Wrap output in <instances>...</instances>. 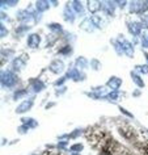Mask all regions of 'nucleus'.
<instances>
[{
    "mask_svg": "<svg viewBox=\"0 0 148 155\" xmlns=\"http://www.w3.org/2000/svg\"><path fill=\"white\" fill-rule=\"evenodd\" d=\"M42 38L40 36V33H30L28 38H26V45L29 49H38L41 45Z\"/></svg>",
    "mask_w": 148,
    "mask_h": 155,
    "instance_id": "nucleus-9",
    "label": "nucleus"
},
{
    "mask_svg": "<svg viewBox=\"0 0 148 155\" xmlns=\"http://www.w3.org/2000/svg\"><path fill=\"white\" fill-rule=\"evenodd\" d=\"M67 143H68V141H59L55 147H56L58 150H66V147H67Z\"/></svg>",
    "mask_w": 148,
    "mask_h": 155,
    "instance_id": "nucleus-41",
    "label": "nucleus"
},
{
    "mask_svg": "<svg viewBox=\"0 0 148 155\" xmlns=\"http://www.w3.org/2000/svg\"><path fill=\"white\" fill-rule=\"evenodd\" d=\"M128 12L131 15H140L143 16V2H130L128 3Z\"/></svg>",
    "mask_w": 148,
    "mask_h": 155,
    "instance_id": "nucleus-11",
    "label": "nucleus"
},
{
    "mask_svg": "<svg viewBox=\"0 0 148 155\" xmlns=\"http://www.w3.org/2000/svg\"><path fill=\"white\" fill-rule=\"evenodd\" d=\"M71 155H80L79 153H71Z\"/></svg>",
    "mask_w": 148,
    "mask_h": 155,
    "instance_id": "nucleus-50",
    "label": "nucleus"
},
{
    "mask_svg": "<svg viewBox=\"0 0 148 155\" xmlns=\"http://www.w3.org/2000/svg\"><path fill=\"white\" fill-rule=\"evenodd\" d=\"M72 51H73L72 46L69 44H67V45H64L63 48H60L58 53H59L60 55H63V57H69V55H72Z\"/></svg>",
    "mask_w": 148,
    "mask_h": 155,
    "instance_id": "nucleus-26",
    "label": "nucleus"
},
{
    "mask_svg": "<svg viewBox=\"0 0 148 155\" xmlns=\"http://www.w3.org/2000/svg\"><path fill=\"white\" fill-rule=\"evenodd\" d=\"M132 96H134V97H139V96H142V90H139V88L134 90V92H132Z\"/></svg>",
    "mask_w": 148,
    "mask_h": 155,
    "instance_id": "nucleus-44",
    "label": "nucleus"
},
{
    "mask_svg": "<svg viewBox=\"0 0 148 155\" xmlns=\"http://www.w3.org/2000/svg\"><path fill=\"white\" fill-rule=\"evenodd\" d=\"M91 21H92V24L93 26H95V29H102L104 26H105V20L101 16H98V15H92L91 16Z\"/></svg>",
    "mask_w": 148,
    "mask_h": 155,
    "instance_id": "nucleus-20",
    "label": "nucleus"
},
{
    "mask_svg": "<svg viewBox=\"0 0 148 155\" xmlns=\"http://www.w3.org/2000/svg\"><path fill=\"white\" fill-rule=\"evenodd\" d=\"M47 28L50 29L51 34H55V36H58V34H62L64 32L63 26H62L60 24H58V22H50V24L47 25Z\"/></svg>",
    "mask_w": 148,
    "mask_h": 155,
    "instance_id": "nucleus-23",
    "label": "nucleus"
},
{
    "mask_svg": "<svg viewBox=\"0 0 148 155\" xmlns=\"http://www.w3.org/2000/svg\"><path fill=\"white\" fill-rule=\"evenodd\" d=\"M50 5H51V3L47 2V0H38V2H36V4H34V8L40 13H43L50 8Z\"/></svg>",
    "mask_w": 148,
    "mask_h": 155,
    "instance_id": "nucleus-18",
    "label": "nucleus"
},
{
    "mask_svg": "<svg viewBox=\"0 0 148 155\" xmlns=\"http://www.w3.org/2000/svg\"><path fill=\"white\" fill-rule=\"evenodd\" d=\"M126 5H127V2H124V0H118L117 2V7H119L121 9H123Z\"/></svg>",
    "mask_w": 148,
    "mask_h": 155,
    "instance_id": "nucleus-43",
    "label": "nucleus"
},
{
    "mask_svg": "<svg viewBox=\"0 0 148 155\" xmlns=\"http://www.w3.org/2000/svg\"><path fill=\"white\" fill-rule=\"evenodd\" d=\"M140 22H142L143 28H147V30H148V13L143 15V16L140 17Z\"/></svg>",
    "mask_w": 148,
    "mask_h": 155,
    "instance_id": "nucleus-40",
    "label": "nucleus"
},
{
    "mask_svg": "<svg viewBox=\"0 0 148 155\" xmlns=\"http://www.w3.org/2000/svg\"><path fill=\"white\" fill-rule=\"evenodd\" d=\"M143 55H144V58H146L147 64H148V53H147V51H143Z\"/></svg>",
    "mask_w": 148,
    "mask_h": 155,
    "instance_id": "nucleus-47",
    "label": "nucleus"
},
{
    "mask_svg": "<svg viewBox=\"0 0 148 155\" xmlns=\"http://www.w3.org/2000/svg\"><path fill=\"white\" fill-rule=\"evenodd\" d=\"M50 3H51V5H54V7H58V4H59V2H56V0L55 2H50Z\"/></svg>",
    "mask_w": 148,
    "mask_h": 155,
    "instance_id": "nucleus-48",
    "label": "nucleus"
},
{
    "mask_svg": "<svg viewBox=\"0 0 148 155\" xmlns=\"http://www.w3.org/2000/svg\"><path fill=\"white\" fill-rule=\"evenodd\" d=\"M0 82H2V87L5 88V90H11V88H14L20 82L17 74L13 72L11 68L3 70L2 75H0Z\"/></svg>",
    "mask_w": 148,
    "mask_h": 155,
    "instance_id": "nucleus-1",
    "label": "nucleus"
},
{
    "mask_svg": "<svg viewBox=\"0 0 148 155\" xmlns=\"http://www.w3.org/2000/svg\"><path fill=\"white\" fill-rule=\"evenodd\" d=\"M46 88V84L42 82L41 79H30L29 80V88L28 91L30 92V94H40V92H42Z\"/></svg>",
    "mask_w": 148,
    "mask_h": 155,
    "instance_id": "nucleus-6",
    "label": "nucleus"
},
{
    "mask_svg": "<svg viewBox=\"0 0 148 155\" xmlns=\"http://www.w3.org/2000/svg\"><path fill=\"white\" fill-rule=\"evenodd\" d=\"M68 79H69V78H68V75H67V72H66L62 78H59L58 80H55V82H54V86H55L56 88H58V87H63V84H64L66 82H67Z\"/></svg>",
    "mask_w": 148,
    "mask_h": 155,
    "instance_id": "nucleus-32",
    "label": "nucleus"
},
{
    "mask_svg": "<svg viewBox=\"0 0 148 155\" xmlns=\"http://www.w3.org/2000/svg\"><path fill=\"white\" fill-rule=\"evenodd\" d=\"M117 8V2H102V12L106 16H114Z\"/></svg>",
    "mask_w": 148,
    "mask_h": 155,
    "instance_id": "nucleus-13",
    "label": "nucleus"
},
{
    "mask_svg": "<svg viewBox=\"0 0 148 155\" xmlns=\"http://www.w3.org/2000/svg\"><path fill=\"white\" fill-rule=\"evenodd\" d=\"M87 8L92 15H96L102 9V2H95V0H89L87 3Z\"/></svg>",
    "mask_w": 148,
    "mask_h": 155,
    "instance_id": "nucleus-16",
    "label": "nucleus"
},
{
    "mask_svg": "<svg viewBox=\"0 0 148 155\" xmlns=\"http://www.w3.org/2000/svg\"><path fill=\"white\" fill-rule=\"evenodd\" d=\"M26 66V57H16L11 62V70L13 72H20Z\"/></svg>",
    "mask_w": 148,
    "mask_h": 155,
    "instance_id": "nucleus-7",
    "label": "nucleus"
},
{
    "mask_svg": "<svg viewBox=\"0 0 148 155\" xmlns=\"http://www.w3.org/2000/svg\"><path fill=\"white\" fill-rule=\"evenodd\" d=\"M8 34H9V32H8V29H7L5 24L4 22H0V36H2V38L7 37Z\"/></svg>",
    "mask_w": 148,
    "mask_h": 155,
    "instance_id": "nucleus-36",
    "label": "nucleus"
},
{
    "mask_svg": "<svg viewBox=\"0 0 148 155\" xmlns=\"http://www.w3.org/2000/svg\"><path fill=\"white\" fill-rule=\"evenodd\" d=\"M140 45L144 49H148V30H143L142 36H140Z\"/></svg>",
    "mask_w": 148,
    "mask_h": 155,
    "instance_id": "nucleus-30",
    "label": "nucleus"
},
{
    "mask_svg": "<svg viewBox=\"0 0 148 155\" xmlns=\"http://www.w3.org/2000/svg\"><path fill=\"white\" fill-rule=\"evenodd\" d=\"M67 75L71 80H73V82H83V80L87 79V74H85L84 71H80L79 68L75 67V64H71L67 71Z\"/></svg>",
    "mask_w": 148,
    "mask_h": 155,
    "instance_id": "nucleus-3",
    "label": "nucleus"
},
{
    "mask_svg": "<svg viewBox=\"0 0 148 155\" xmlns=\"http://www.w3.org/2000/svg\"><path fill=\"white\" fill-rule=\"evenodd\" d=\"M80 29L81 30H85L87 33H93V30H95V26H93L92 21H91V17H89V18H84V20L81 21Z\"/></svg>",
    "mask_w": 148,
    "mask_h": 155,
    "instance_id": "nucleus-21",
    "label": "nucleus"
},
{
    "mask_svg": "<svg viewBox=\"0 0 148 155\" xmlns=\"http://www.w3.org/2000/svg\"><path fill=\"white\" fill-rule=\"evenodd\" d=\"M135 71L140 74V75H148V64L147 63H144V64H138V66H135Z\"/></svg>",
    "mask_w": 148,
    "mask_h": 155,
    "instance_id": "nucleus-29",
    "label": "nucleus"
},
{
    "mask_svg": "<svg viewBox=\"0 0 148 155\" xmlns=\"http://www.w3.org/2000/svg\"><path fill=\"white\" fill-rule=\"evenodd\" d=\"M106 87L111 91H119V88L122 87V79L118 76H110L106 82Z\"/></svg>",
    "mask_w": 148,
    "mask_h": 155,
    "instance_id": "nucleus-12",
    "label": "nucleus"
},
{
    "mask_svg": "<svg viewBox=\"0 0 148 155\" xmlns=\"http://www.w3.org/2000/svg\"><path fill=\"white\" fill-rule=\"evenodd\" d=\"M64 40L68 42V44H71V42H73L76 40V36L72 33H68V32H64Z\"/></svg>",
    "mask_w": 148,
    "mask_h": 155,
    "instance_id": "nucleus-37",
    "label": "nucleus"
},
{
    "mask_svg": "<svg viewBox=\"0 0 148 155\" xmlns=\"http://www.w3.org/2000/svg\"><path fill=\"white\" fill-rule=\"evenodd\" d=\"M21 124L22 125H26L29 129H36L38 126V121L34 120L33 117H22L21 118Z\"/></svg>",
    "mask_w": 148,
    "mask_h": 155,
    "instance_id": "nucleus-24",
    "label": "nucleus"
},
{
    "mask_svg": "<svg viewBox=\"0 0 148 155\" xmlns=\"http://www.w3.org/2000/svg\"><path fill=\"white\" fill-rule=\"evenodd\" d=\"M7 142H8V141H7V138H3V142H2V145H3V146H4V145H7Z\"/></svg>",
    "mask_w": 148,
    "mask_h": 155,
    "instance_id": "nucleus-49",
    "label": "nucleus"
},
{
    "mask_svg": "<svg viewBox=\"0 0 148 155\" xmlns=\"http://www.w3.org/2000/svg\"><path fill=\"white\" fill-rule=\"evenodd\" d=\"M73 64H75V67L79 68L80 71H84V70H87L88 67H91V61H88L85 57L80 55V57H77L75 59Z\"/></svg>",
    "mask_w": 148,
    "mask_h": 155,
    "instance_id": "nucleus-14",
    "label": "nucleus"
},
{
    "mask_svg": "<svg viewBox=\"0 0 148 155\" xmlns=\"http://www.w3.org/2000/svg\"><path fill=\"white\" fill-rule=\"evenodd\" d=\"M118 108H119V110L122 112V113H123L124 116H126V117H128V118H134V114L130 113V112H128V110H126L123 107H118Z\"/></svg>",
    "mask_w": 148,
    "mask_h": 155,
    "instance_id": "nucleus-42",
    "label": "nucleus"
},
{
    "mask_svg": "<svg viewBox=\"0 0 148 155\" xmlns=\"http://www.w3.org/2000/svg\"><path fill=\"white\" fill-rule=\"evenodd\" d=\"M66 92H67V87H66V86H63V87H58L56 90H55V96H56V97H59V96L64 95Z\"/></svg>",
    "mask_w": 148,
    "mask_h": 155,
    "instance_id": "nucleus-38",
    "label": "nucleus"
},
{
    "mask_svg": "<svg viewBox=\"0 0 148 155\" xmlns=\"http://www.w3.org/2000/svg\"><path fill=\"white\" fill-rule=\"evenodd\" d=\"M76 17H77V15L75 13V11L72 9L71 4H69V3H68V4H66L64 5V9H63V18H64V21L69 22V24H72V22H75Z\"/></svg>",
    "mask_w": 148,
    "mask_h": 155,
    "instance_id": "nucleus-10",
    "label": "nucleus"
},
{
    "mask_svg": "<svg viewBox=\"0 0 148 155\" xmlns=\"http://www.w3.org/2000/svg\"><path fill=\"white\" fill-rule=\"evenodd\" d=\"M83 131H84L83 129H75V130H72L71 133L68 134V138H69V139H75V138L79 137V135L83 134Z\"/></svg>",
    "mask_w": 148,
    "mask_h": 155,
    "instance_id": "nucleus-35",
    "label": "nucleus"
},
{
    "mask_svg": "<svg viewBox=\"0 0 148 155\" xmlns=\"http://www.w3.org/2000/svg\"><path fill=\"white\" fill-rule=\"evenodd\" d=\"M13 50L12 49H3L2 50V57H3V63L7 61V59H9L13 55Z\"/></svg>",
    "mask_w": 148,
    "mask_h": 155,
    "instance_id": "nucleus-31",
    "label": "nucleus"
},
{
    "mask_svg": "<svg viewBox=\"0 0 148 155\" xmlns=\"http://www.w3.org/2000/svg\"><path fill=\"white\" fill-rule=\"evenodd\" d=\"M28 131H29V127L26 126V125H22V124L17 127V133H18V134H26Z\"/></svg>",
    "mask_w": 148,
    "mask_h": 155,
    "instance_id": "nucleus-39",
    "label": "nucleus"
},
{
    "mask_svg": "<svg viewBox=\"0 0 148 155\" xmlns=\"http://www.w3.org/2000/svg\"><path fill=\"white\" fill-rule=\"evenodd\" d=\"M54 105H55V103H54V101H50V103L47 104V105L45 107V109H50V108H51V107H54Z\"/></svg>",
    "mask_w": 148,
    "mask_h": 155,
    "instance_id": "nucleus-46",
    "label": "nucleus"
},
{
    "mask_svg": "<svg viewBox=\"0 0 148 155\" xmlns=\"http://www.w3.org/2000/svg\"><path fill=\"white\" fill-rule=\"evenodd\" d=\"M69 150H71V153H81V151L84 150V145L83 143H75V145H72L69 147Z\"/></svg>",
    "mask_w": 148,
    "mask_h": 155,
    "instance_id": "nucleus-34",
    "label": "nucleus"
},
{
    "mask_svg": "<svg viewBox=\"0 0 148 155\" xmlns=\"http://www.w3.org/2000/svg\"><path fill=\"white\" fill-rule=\"evenodd\" d=\"M17 4H18L17 0H2V2H0V7H2L3 9L13 8V7H16Z\"/></svg>",
    "mask_w": 148,
    "mask_h": 155,
    "instance_id": "nucleus-25",
    "label": "nucleus"
},
{
    "mask_svg": "<svg viewBox=\"0 0 148 155\" xmlns=\"http://www.w3.org/2000/svg\"><path fill=\"white\" fill-rule=\"evenodd\" d=\"M126 25H127L128 33H130L134 38H138L139 36H142L143 25H142V22H140V21H127Z\"/></svg>",
    "mask_w": 148,
    "mask_h": 155,
    "instance_id": "nucleus-4",
    "label": "nucleus"
},
{
    "mask_svg": "<svg viewBox=\"0 0 148 155\" xmlns=\"http://www.w3.org/2000/svg\"><path fill=\"white\" fill-rule=\"evenodd\" d=\"M28 90L26 88H17V90H14V92H13V95H12V100L13 101H18L20 99H22V97H25L26 95H28Z\"/></svg>",
    "mask_w": 148,
    "mask_h": 155,
    "instance_id": "nucleus-22",
    "label": "nucleus"
},
{
    "mask_svg": "<svg viewBox=\"0 0 148 155\" xmlns=\"http://www.w3.org/2000/svg\"><path fill=\"white\" fill-rule=\"evenodd\" d=\"M111 44H113V48H114V51L118 54V55H123V50H122V44L114 38V40H111Z\"/></svg>",
    "mask_w": 148,
    "mask_h": 155,
    "instance_id": "nucleus-27",
    "label": "nucleus"
},
{
    "mask_svg": "<svg viewBox=\"0 0 148 155\" xmlns=\"http://www.w3.org/2000/svg\"><path fill=\"white\" fill-rule=\"evenodd\" d=\"M124 94L121 91H110L109 94L106 95V97H105V100H108V101H111V103H118L119 100L123 99Z\"/></svg>",
    "mask_w": 148,
    "mask_h": 155,
    "instance_id": "nucleus-17",
    "label": "nucleus"
},
{
    "mask_svg": "<svg viewBox=\"0 0 148 155\" xmlns=\"http://www.w3.org/2000/svg\"><path fill=\"white\" fill-rule=\"evenodd\" d=\"M121 44H122V50H123V55H127L128 58H134V54H135V46L131 41H128L127 38H124L123 34H119L117 37Z\"/></svg>",
    "mask_w": 148,
    "mask_h": 155,
    "instance_id": "nucleus-2",
    "label": "nucleus"
},
{
    "mask_svg": "<svg viewBox=\"0 0 148 155\" xmlns=\"http://www.w3.org/2000/svg\"><path fill=\"white\" fill-rule=\"evenodd\" d=\"M69 4H71L72 9L75 11L76 15H79V16H83L84 12H85V7L81 2H79V0H75V2H69Z\"/></svg>",
    "mask_w": 148,
    "mask_h": 155,
    "instance_id": "nucleus-19",
    "label": "nucleus"
},
{
    "mask_svg": "<svg viewBox=\"0 0 148 155\" xmlns=\"http://www.w3.org/2000/svg\"><path fill=\"white\" fill-rule=\"evenodd\" d=\"M49 70L53 74H55V75H59V74H62L66 70V64L62 59H53L51 62H50Z\"/></svg>",
    "mask_w": 148,
    "mask_h": 155,
    "instance_id": "nucleus-8",
    "label": "nucleus"
},
{
    "mask_svg": "<svg viewBox=\"0 0 148 155\" xmlns=\"http://www.w3.org/2000/svg\"><path fill=\"white\" fill-rule=\"evenodd\" d=\"M91 68L93 70V71H100L101 70V62L98 59H96V58L91 59Z\"/></svg>",
    "mask_w": 148,
    "mask_h": 155,
    "instance_id": "nucleus-33",
    "label": "nucleus"
},
{
    "mask_svg": "<svg viewBox=\"0 0 148 155\" xmlns=\"http://www.w3.org/2000/svg\"><path fill=\"white\" fill-rule=\"evenodd\" d=\"M34 105V97H29V99H25L18 104L17 108H16V113L17 114H24V113H28V112L32 109Z\"/></svg>",
    "mask_w": 148,
    "mask_h": 155,
    "instance_id": "nucleus-5",
    "label": "nucleus"
},
{
    "mask_svg": "<svg viewBox=\"0 0 148 155\" xmlns=\"http://www.w3.org/2000/svg\"><path fill=\"white\" fill-rule=\"evenodd\" d=\"M130 76H131V80L132 83L136 86V88H139V90H143L144 87H146V83H144V80L142 79V76H140V74H138L135 71V70H132L130 72Z\"/></svg>",
    "mask_w": 148,
    "mask_h": 155,
    "instance_id": "nucleus-15",
    "label": "nucleus"
},
{
    "mask_svg": "<svg viewBox=\"0 0 148 155\" xmlns=\"http://www.w3.org/2000/svg\"><path fill=\"white\" fill-rule=\"evenodd\" d=\"M30 28L32 26L30 25H26V24H20L16 28V34H18V36H24V34L26 33V32H29L30 30Z\"/></svg>",
    "mask_w": 148,
    "mask_h": 155,
    "instance_id": "nucleus-28",
    "label": "nucleus"
},
{
    "mask_svg": "<svg viewBox=\"0 0 148 155\" xmlns=\"http://www.w3.org/2000/svg\"><path fill=\"white\" fill-rule=\"evenodd\" d=\"M4 21H11V18L7 16L5 12H2V22H4Z\"/></svg>",
    "mask_w": 148,
    "mask_h": 155,
    "instance_id": "nucleus-45",
    "label": "nucleus"
}]
</instances>
